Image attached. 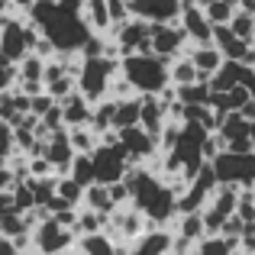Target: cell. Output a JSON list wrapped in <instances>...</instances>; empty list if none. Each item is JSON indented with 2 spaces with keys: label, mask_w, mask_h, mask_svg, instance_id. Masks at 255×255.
<instances>
[{
  "label": "cell",
  "mask_w": 255,
  "mask_h": 255,
  "mask_svg": "<svg viewBox=\"0 0 255 255\" xmlns=\"http://www.w3.org/2000/svg\"><path fill=\"white\" fill-rule=\"evenodd\" d=\"M10 184H13V174H10V168H6V165H0V191H6Z\"/></svg>",
  "instance_id": "e575fe53"
},
{
  "label": "cell",
  "mask_w": 255,
  "mask_h": 255,
  "mask_svg": "<svg viewBox=\"0 0 255 255\" xmlns=\"http://www.w3.org/2000/svg\"><path fill=\"white\" fill-rule=\"evenodd\" d=\"M62 104V117H65V126H81V123H91V113H94V104L84 97L81 91H71Z\"/></svg>",
  "instance_id": "2e32d148"
},
{
  "label": "cell",
  "mask_w": 255,
  "mask_h": 255,
  "mask_svg": "<svg viewBox=\"0 0 255 255\" xmlns=\"http://www.w3.org/2000/svg\"><path fill=\"white\" fill-rule=\"evenodd\" d=\"M91 158H94V178H97L100 184H113V181L126 178V171H129V165H132L120 142H100L97 149L91 152Z\"/></svg>",
  "instance_id": "5b68a950"
},
{
  "label": "cell",
  "mask_w": 255,
  "mask_h": 255,
  "mask_svg": "<svg viewBox=\"0 0 255 255\" xmlns=\"http://www.w3.org/2000/svg\"><path fill=\"white\" fill-rule=\"evenodd\" d=\"M252 16H255V13H252Z\"/></svg>",
  "instance_id": "ab89813d"
},
{
  "label": "cell",
  "mask_w": 255,
  "mask_h": 255,
  "mask_svg": "<svg viewBox=\"0 0 255 255\" xmlns=\"http://www.w3.org/2000/svg\"><path fill=\"white\" fill-rule=\"evenodd\" d=\"M178 23L184 26V32H187L191 42H213V23L207 19L204 6H197V3L184 6L181 16H178Z\"/></svg>",
  "instance_id": "4fadbf2b"
},
{
  "label": "cell",
  "mask_w": 255,
  "mask_h": 255,
  "mask_svg": "<svg viewBox=\"0 0 255 255\" xmlns=\"http://www.w3.org/2000/svg\"><path fill=\"white\" fill-rule=\"evenodd\" d=\"M168 123V113H165V100L162 94H142V113H139V126L149 129L152 136L158 139V132Z\"/></svg>",
  "instance_id": "9a60e30c"
},
{
  "label": "cell",
  "mask_w": 255,
  "mask_h": 255,
  "mask_svg": "<svg viewBox=\"0 0 255 255\" xmlns=\"http://www.w3.org/2000/svg\"><path fill=\"white\" fill-rule=\"evenodd\" d=\"M239 10H249V13H255V0H239Z\"/></svg>",
  "instance_id": "8d00e7d4"
},
{
  "label": "cell",
  "mask_w": 255,
  "mask_h": 255,
  "mask_svg": "<svg viewBox=\"0 0 255 255\" xmlns=\"http://www.w3.org/2000/svg\"><path fill=\"white\" fill-rule=\"evenodd\" d=\"M207 200H210V191L200 187L197 181H191V184L178 194V213H200L207 207Z\"/></svg>",
  "instance_id": "7402d4cb"
},
{
  "label": "cell",
  "mask_w": 255,
  "mask_h": 255,
  "mask_svg": "<svg viewBox=\"0 0 255 255\" xmlns=\"http://www.w3.org/2000/svg\"><path fill=\"white\" fill-rule=\"evenodd\" d=\"M129 10L149 23H174L181 16V0H129Z\"/></svg>",
  "instance_id": "7c38bea8"
},
{
  "label": "cell",
  "mask_w": 255,
  "mask_h": 255,
  "mask_svg": "<svg viewBox=\"0 0 255 255\" xmlns=\"http://www.w3.org/2000/svg\"><path fill=\"white\" fill-rule=\"evenodd\" d=\"M126 184H129V204L145 213L149 223L171 226L178 217V194L158 171L149 165H129L126 171Z\"/></svg>",
  "instance_id": "6da1fadb"
},
{
  "label": "cell",
  "mask_w": 255,
  "mask_h": 255,
  "mask_svg": "<svg viewBox=\"0 0 255 255\" xmlns=\"http://www.w3.org/2000/svg\"><path fill=\"white\" fill-rule=\"evenodd\" d=\"M120 71V58L110 55H81V71H78V91L84 94L87 100H100V97H110V81L113 75Z\"/></svg>",
  "instance_id": "3957f363"
},
{
  "label": "cell",
  "mask_w": 255,
  "mask_h": 255,
  "mask_svg": "<svg viewBox=\"0 0 255 255\" xmlns=\"http://www.w3.org/2000/svg\"><path fill=\"white\" fill-rule=\"evenodd\" d=\"M68 174L75 181H81V184H94V158H91V152H75V158H71V165H68Z\"/></svg>",
  "instance_id": "4316f807"
},
{
  "label": "cell",
  "mask_w": 255,
  "mask_h": 255,
  "mask_svg": "<svg viewBox=\"0 0 255 255\" xmlns=\"http://www.w3.org/2000/svg\"><path fill=\"white\" fill-rule=\"evenodd\" d=\"M187 55L194 58V65H197V71H200L204 81L226 62V55L220 52L217 42H191V45H187Z\"/></svg>",
  "instance_id": "5bb4252c"
},
{
  "label": "cell",
  "mask_w": 255,
  "mask_h": 255,
  "mask_svg": "<svg viewBox=\"0 0 255 255\" xmlns=\"http://www.w3.org/2000/svg\"><path fill=\"white\" fill-rule=\"evenodd\" d=\"M233 10L236 6L233 3H226V0H210V3L204 6V13H207V19H210L213 26L217 23H230V16H233Z\"/></svg>",
  "instance_id": "f546056e"
},
{
  "label": "cell",
  "mask_w": 255,
  "mask_h": 255,
  "mask_svg": "<svg viewBox=\"0 0 255 255\" xmlns=\"http://www.w3.org/2000/svg\"><path fill=\"white\" fill-rule=\"evenodd\" d=\"M213 171L223 184H236V187H255V149L249 152H230L223 149L213 158Z\"/></svg>",
  "instance_id": "277c9868"
},
{
  "label": "cell",
  "mask_w": 255,
  "mask_h": 255,
  "mask_svg": "<svg viewBox=\"0 0 255 255\" xmlns=\"http://www.w3.org/2000/svg\"><path fill=\"white\" fill-rule=\"evenodd\" d=\"M75 249H78V252H100V255L120 252V249H117V239H113V236H110L107 230L78 233V236H75Z\"/></svg>",
  "instance_id": "e0dca14e"
},
{
  "label": "cell",
  "mask_w": 255,
  "mask_h": 255,
  "mask_svg": "<svg viewBox=\"0 0 255 255\" xmlns=\"http://www.w3.org/2000/svg\"><path fill=\"white\" fill-rule=\"evenodd\" d=\"M84 207H94V210H100V213L117 210V204H113V197H110V187L100 184V181H94V184L84 187Z\"/></svg>",
  "instance_id": "cb8c5ba5"
},
{
  "label": "cell",
  "mask_w": 255,
  "mask_h": 255,
  "mask_svg": "<svg viewBox=\"0 0 255 255\" xmlns=\"http://www.w3.org/2000/svg\"><path fill=\"white\" fill-rule=\"evenodd\" d=\"M213 42L220 45V52H223L226 58H243L246 49H249V39H239L226 23H217V26H213Z\"/></svg>",
  "instance_id": "ac0fdd59"
},
{
  "label": "cell",
  "mask_w": 255,
  "mask_h": 255,
  "mask_svg": "<svg viewBox=\"0 0 255 255\" xmlns=\"http://www.w3.org/2000/svg\"><path fill=\"white\" fill-rule=\"evenodd\" d=\"M220 136H223V142H233V139H246V136H252V123L243 117L239 110H230V113H223V120H220Z\"/></svg>",
  "instance_id": "ffe728a7"
},
{
  "label": "cell",
  "mask_w": 255,
  "mask_h": 255,
  "mask_svg": "<svg viewBox=\"0 0 255 255\" xmlns=\"http://www.w3.org/2000/svg\"><path fill=\"white\" fill-rule=\"evenodd\" d=\"M194 3H197V6H207V3H210V0H194Z\"/></svg>",
  "instance_id": "74e56055"
},
{
  "label": "cell",
  "mask_w": 255,
  "mask_h": 255,
  "mask_svg": "<svg viewBox=\"0 0 255 255\" xmlns=\"http://www.w3.org/2000/svg\"><path fill=\"white\" fill-rule=\"evenodd\" d=\"M226 26H230V29L236 32L239 39H249V42H252V36H255V16H252L249 10H239V6H236Z\"/></svg>",
  "instance_id": "83f0119b"
},
{
  "label": "cell",
  "mask_w": 255,
  "mask_h": 255,
  "mask_svg": "<svg viewBox=\"0 0 255 255\" xmlns=\"http://www.w3.org/2000/svg\"><path fill=\"white\" fill-rule=\"evenodd\" d=\"M81 16L91 26V32H110V6L107 0H84L81 3Z\"/></svg>",
  "instance_id": "d6986e66"
},
{
  "label": "cell",
  "mask_w": 255,
  "mask_h": 255,
  "mask_svg": "<svg viewBox=\"0 0 255 255\" xmlns=\"http://www.w3.org/2000/svg\"><path fill=\"white\" fill-rule=\"evenodd\" d=\"M168 71H171V84H191V81H200V71L194 65V58L187 55H174L168 62Z\"/></svg>",
  "instance_id": "603a6c76"
},
{
  "label": "cell",
  "mask_w": 255,
  "mask_h": 255,
  "mask_svg": "<svg viewBox=\"0 0 255 255\" xmlns=\"http://www.w3.org/2000/svg\"><path fill=\"white\" fill-rule=\"evenodd\" d=\"M174 94H178V100H184V104H210L213 91H210V81H191V84H174Z\"/></svg>",
  "instance_id": "d4e9b609"
},
{
  "label": "cell",
  "mask_w": 255,
  "mask_h": 255,
  "mask_svg": "<svg viewBox=\"0 0 255 255\" xmlns=\"http://www.w3.org/2000/svg\"><path fill=\"white\" fill-rule=\"evenodd\" d=\"M139 113H142V94H132V97L117 100V113H113V129H123V126H136Z\"/></svg>",
  "instance_id": "44dd1931"
},
{
  "label": "cell",
  "mask_w": 255,
  "mask_h": 255,
  "mask_svg": "<svg viewBox=\"0 0 255 255\" xmlns=\"http://www.w3.org/2000/svg\"><path fill=\"white\" fill-rule=\"evenodd\" d=\"M120 132V145L126 149V155H129V162L132 165H145L155 152H162L158 149V139L152 136L149 129H142V126H123V129H117Z\"/></svg>",
  "instance_id": "9c48e42d"
},
{
  "label": "cell",
  "mask_w": 255,
  "mask_h": 255,
  "mask_svg": "<svg viewBox=\"0 0 255 255\" xmlns=\"http://www.w3.org/2000/svg\"><path fill=\"white\" fill-rule=\"evenodd\" d=\"M174 246V230L171 226H158V223H149V230L142 236L132 239L129 252H139V255H165L171 252Z\"/></svg>",
  "instance_id": "30bf717a"
},
{
  "label": "cell",
  "mask_w": 255,
  "mask_h": 255,
  "mask_svg": "<svg viewBox=\"0 0 255 255\" xmlns=\"http://www.w3.org/2000/svg\"><path fill=\"white\" fill-rule=\"evenodd\" d=\"M32 3H36V0H10L13 13H19V16H26V13L32 10Z\"/></svg>",
  "instance_id": "d6a6232c"
},
{
  "label": "cell",
  "mask_w": 255,
  "mask_h": 255,
  "mask_svg": "<svg viewBox=\"0 0 255 255\" xmlns=\"http://www.w3.org/2000/svg\"><path fill=\"white\" fill-rule=\"evenodd\" d=\"M16 84V65H0V94Z\"/></svg>",
  "instance_id": "1f68e13d"
},
{
  "label": "cell",
  "mask_w": 255,
  "mask_h": 255,
  "mask_svg": "<svg viewBox=\"0 0 255 255\" xmlns=\"http://www.w3.org/2000/svg\"><path fill=\"white\" fill-rule=\"evenodd\" d=\"M42 155L55 165L58 174H68V165H71V158H75V145H71V139H68V126L49 132V139L42 142Z\"/></svg>",
  "instance_id": "8fae6325"
},
{
  "label": "cell",
  "mask_w": 255,
  "mask_h": 255,
  "mask_svg": "<svg viewBox=\"0 0 255 255\" xmlns=\"http://www.w3.org/2000/svg\"><path fill=\"white\" fill-rule=\"evenodd\" d=\"M239 113H243V117L252 123V120H255V97H249V100H246V104L239 107Z\"/></svg>",
  "instance_id": "836d02e7"
},
{
  "label": "cell",
  "mask_w": 255,
  "mask_h": 255,
  "mask_svg": "<svg viewBox=\"0 0 255 255\" xmlns=\"http://www.w3.org/2000/svg\"><path fill=\"white\" fill-rule=\"evenodd\" d=\"M107 36L120 45V58L129 52H152V23L142 16H129L120 26H113Z\"/></svg>",
  "instance_id": "8992f818"
},
{
  "label": "cell",
  "mask_w": 255,
  "mask_h": 255,
  "mask_svg": "<svg viewBox=\"0 0 255 255\" xmlns=\"http://www.w3.org/2000/svg\"><path fill=\"white\" fill-rule=\"evenodd\" d=\"M120 71L129 78L136 94H162L171 84L168 58L155 55V52H129L120 58Z\"/></svg>",
  "instance_id": "7a4b0ae2"
},
{
  "label": "cell",
  "mask_w": 255,
  "mask_h": 255,
  "mask_svg": "<svg viewBox=\"0 0 255 255\" xmlns=\"http://www.w3.org/2000/svg\"><path fill=\"white\" fill-rule=\"evenodd\" d=\"M13 13V6H10V0H0V23H3L6 16Z\"/></svg>",
  "instance_id": "d590c367"
},
{
  "label": "cell",
  "mask_w": 255,
  "mask_h": 255,
  "mask_svg": "<svg viewBox=\"0 0 255 255\" xmlns=\"http://www.w3.org/2000/svg\"><path fill=\"white\" fill-rule=\"evenodd\" d=\"M187 45H191V39H187L184 26L174 19V23H152V52L162 58H171L174 55H184Z\"/></svg>",
  "instance_id": "ba28073f"
},
{
  "label": "cell",
  "mask_w": 255,
  "mask_h": 255,
  "mask_svg": "<svg viewBox=\"0 0 255 255\" xmlns=\"http://www.w3.org/2000/svg\"><path fill=\"white\" fill-rule=\"evenodd\" d=\"M13 152H16V132H13V123L0 120V165L10 162Z\"/></svg>",
  "instance_id": "f1b7e54d"
},
{
  "label": "cell",
  "mask_w": 255,
  "mask_h": 255,
  "mask_svg": "<svg viewBox=\"0 0 255 255\" xmlns=\"http://www.w3.org/2000/svg\"><path fill=\"white\" fill-rule=\"evenodd\" d=\"M75 236H78L75 230L62 226L49 213V217L32 230V249H39V252H68V249H75Z\"/></svg>",
  "instance_id": "52a82bcc"
},
{
  "label": "cell",
  "mask_w": 255,
  "mask_h": 255,
  "mask_svg": "<svg viewBox=\"0 0 255 255\" xmlns=\"http://www.w3.org/2000/svg\"><path fill=\"white\" fill-rule=\"evenodd\" d=\"M55 194H58L62 200H68L71 207H81V204H84V184H81V181H75L71 174H58Z\"/></svg>",
  "instance_id": "484cf974"
},
{
  "label": "cell",
  "mask_w": 255,
  "mask_h": 255,
  "mask_svg": "<svg viewBox=\"0 0 255 255\" xmlns=\"http://www.w3.org/2000/svg\"><path fill=\"white\" fill-rule=\"evenodd\" d=\"M252 142H255V120H252Z\"/></svg>",
  "instance_id": "f35d334b"
},
{
  "label": "cell",
  "mask_w": 255,
  "mask_h": 255,
  "mask_svg": "<svg viewBox=\"0 0 255 255\" xmlns=\"http://www.w3.org/2000/svg\"><path fill=\"white\" fill-rule=\"evenodd\" d=\"M107 6H110V23H113V26H120L123 19H129V16H132L129 0H107ZM113 26H110V29H113Z\"/></svg>",
  "instance_id": "4dcf8cb0"
}]
</instances>
